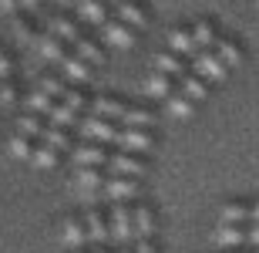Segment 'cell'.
Wrapping results in <instances>:
<instances>
[{
  "label": "cell",
  "instance_id": "1",
  "mask_svg": "<svg viewBox=\"0 0 259 253\" xmlns=\"http://www.w3.org/2000/svg\"><path fill=\"white\" fill-rule=\"evenodd\" d=\"M192 61V71L195 75H202V78L209 81V85H215V81H226L229 78V64L219 58V51L215 48H205V51H199L195 58H189Z\"/></svg>",
  "mask_w": 259,
  "mask_h": 253
},
{
  "label": "cell",
  "instance_id": "3",
  "mask_svg": "<svg viewBox=\"0 0 259 253\" xmlns=\"http://www.w3.org/2000/svg\"><path fill=\"white\" fill-rule=\"evenodd\" d=\"M108 230H111V240L125 246L128 240H135V223H132V209L125 203H115L108 209Z\"/></svg>",
  "mask_w": 259,
  "mask_h": 253
},
{
  "label": "cell",
  "instance_id": "27",
  "mask_svg": "<svg viewBox=\"0 0 259 253\" xmlns=\"http://www.w3.org/2000/svg\"><path fill=\"white\" fill-rule=\"evenodd\" d=\"M10 156H14V159H24V162H30V159H34V149H37V146H34V138H30V135H24V132H17V135H14V138H10Z\"/></svg>",
  "mask_w": 259,
  "mask_h": 253
},
{
  "label": "cell",
  "instance_id": "36",
  "mask_svg": "<svg viewBox=\"0 0 259 253\" xmlns=\"http://www.w3.org/2000/svg\"><path fill=\"white\" fill-rule=\"evenodd\" d=\"M17 101V91H14V81L0 78V105H14Z\"/></svg>",
  "mask_w": 259,
  "mask_h": 253
},
{
  "label": "cell",
  "instance_id": "5",
  "mask_svg": "<svg viewBox=\"0 0 259 253\" xmlns=\"http://www.w3.org/2000/svg\"><path fill=\"white\" fill-rule=\"evenodd\" d=\"M138 189H142V186H138V179H135V175H115V172L108 175L105 186H101V193H105L111 203H125V199H135V196H138Z\"/></svg>",
  "mask_w": 259,
  "mask_h": 253
},
{
  "label": "cell",
  "instance_id": "34",
  "mask_svg": "<svg viewBox=\"0 0 259 253\" xmlns=\"http://www.w3.org/2000/svg\"><path fill=\"white\" fill-rule=\"evenodd\" d=\"M40 88L48 91V95H54V98H64L67 95V78H54V75H48V78H40Z\"/></svg>",
  "mask_w": 259,
  "mask_h": 253
},
{
  "label": "cell",
  "instance_id": "39",
  "mask_svg": "<svg viewBox=\"0 0 259 253\" xmlns=\"http://www.w3.org/2000/svg\"><path fill=\"white\" fill-rule=\"evenodd\" d=\"M135 250H138V253H158L155 236H148V240H135Z\"/></svg>",
  "mask_w": 259,
  "mask_h": 253
},
{
  "label": "cell",
  "instance_id": "30",
  "mask_svg": "<svg viewBox=\"0 0 259 253\" xmlns=\"http://www.w3.org/2000/svg\"><path fill=\"white\" fill-rule=\"evenodd\" d=\"M40 138H44L48 146H54L58 152H64V149H74V146H71V135H67L61 125H44V135H40Z\"/></svg>",
  "mask_w": 259,
  "mask_h": 253
},
{
  "label": "cell",
  "instance_id": "9",
  "mask_svg": "<svg viewBox=\"0 0 259 253\" xmlns=\"http://www.w3.org/2000/svg\"><path fill=\"white\" fill-rule=\"evenodd\" d=\"M115 17H121L125 24H132L135 30L152 24V17H148L145 4H138V0H118V4H115Z\"/></svg>",
  "mask_w": 259,
  "mask_h": 253
},
{
  "label": "cell",
  "instance_id": "2",
  "mask_svg": "<svg viewBox=\"0 0 259 253\" xmlns=\"http://www.w3.org/2000/svg\"><path fill=\"white\" fill-rule=\"evenodd\" d=\"M115 146L125 149V152H135V156H145L155 149V135L152 128H135V125H118V135H115Z\"/></svg>",
  "mask_w": 259,
  "mask_h": 253
},
{
  "label": "cell",
  "instance_id": "14",
  "mask_svg": "<svg viewBox=\"0 0 259 253\" xmlns=\"http://www.w3.org/2000/svg\"><path fill=\"white\" fill-rule=\"evenodd\" d=\"M168 48L179 51V54H185V58H195L199 54V44H195V34H192V24L189 27H172L168 30Z\"/></svg>",
  "mask_w": 259,
  "mask_h": 253
},
{
  "label": "cell",
  "instance_id": "22",
  "mask_svg": "<svg viewBox=\"0 0 259 253\" xmlns=\"http://www.w3.org/2000/svg\"><path fill=\"white\" fill-rule=\"evenodd\" d=\"M212 48L219 51V58L226 61L229 68H236V64H239V61H242V44H239V41H236V38H229V34H219V41H215Z\"/></svg>",
  "mask_w": 259,
  "mask_h": 253
},
{
  "label": "cell",
  "instance_id": "10",
  "mask_svg": "<svg viewBox=\"0 0 259 253\" xmlns=\"http://www.w3.org/2000/svg\"><path fill=\"white\" fill-rule=\"evenodd\" d=\"M132 223H135V240H148L158 230V220H155V209L148 203H138L132 209Z\"/></svg>",
  "mask_w": 259,
  "mask_h": 253
},
{
  "label": "cell",
  "instance_id": "48",
  "mask_svg": "<svg viewBox=\"0 0 259 253\" xmlns=\"http://www.w3.org/2000/svg\"><path fill=\"white\" fill-rule=\"evenodd\" d=\"M256 4H259V0H256Z\"/></svg>",
  "mask_w": 259,
  "mask_h": 253
},
{
  "label": "cell",
  "instance_id": "12",
  "mask_svg": "<svg viewBox=\"0 0 259 253\" xmlns=\"http://www.w3.org/2000/svg\"><path fill=\"white\" fill-rule=\"evenodd\" d=\"M61 240H64L71 250H77V246H88L91 233H88L84 216H71V220H64V226H61Z\"/></svg>",
  "mask_w": 259,
  "mask_h": 253
},
{
  "label": "cell",
  "instance_id": "4",
  "mask_svg": "<svg viewBox=\"0 0 259 253\" xmlns=\"http://www.w3.org/2000/svg\"><path fill=\"white\" fill-rule=\"evenodd\" d=\"M101 186H105V175L98 172V166H77L74 169V189L81 193L84 206L95 203V196L101 193Z\"/></svg>",
  "mask_w": 259,
  "mask_h": 253
},
{
  "label": "cell",
  "instance_id": "20",
  "mask_svg": "<svg viewBox=\"0 0 259 253\" xmlns=\"http://www.w3.org/2000/svg\"><path fill=\"white\" fill-rule=\"evenodd\" d=\"M165 108H168V115H175V118H189L195 112V98H189L182 88H175L172 95L165 98Z\"/></svg>",
  "mask_w": 259,
  "mask_h": 253
},
{
  "label": "cell",
  "instance_id": "42",
  "mask_svg": "<svg viewBox=\"0 0 259 253\" xmlns=\"http://www.w3.org/2000/svg\"><path fill=\"white\" fill-rule=\"evenodd\" d=\"M252 223H259V199H252Z\"/></svg>",
  "mask_w": 259,
  "mask_h": 253
},
{
  "label": "cell",
  "instance_id": "7",
  "mask_svg": "<svg viewBox=\"0 0 259 253\" xmlns=\"http://www.w3.org/2000/svg\"><path fill=\"white\" fill-rule=\"evenodd\" d=\"M108 169L115 175H135V179L145 175V162L135 156V152H125V149H118V152L108 156Z\"/></svg>",
  "mask_w": 259,
  "mask_h": 253
},
{
  "label": "cell",
  "instance_id": "44",
  "mask_svg": "<svg viewBox=\"0 0 259 253\" xmlns=\"http://www.w3.org/2000/svg\"><path fill=\"white\" fill-rule=\"evenodd\" d=\"M58 7H74V0H54Z\"/></svg>",
  "mask_w": 259,
  "mask_h": 253
},
{
  "label": "cell",
  "instance_id": "45",
  "mask_svg": "<svg viewBox=\"0 0 259 253\" xmlns=\"http://www.w3.org/2000/svg\"><path fill=\"white\" fill-rule=\"evenodd\" d=\"M118 253H138V250H135V246H125V250H118Z\"/></svg>",
  "mask_w": 259,
  "mask_h": 253
},
{
  "label": "cell",
  "instance_id": "25",
  "mask_svg": "<svg viewBox=\"0 0 259 253\" xmlns=\"http://www.w3.org/2000/svg\"><path fill=\"white\" fill-rule=\"evenodd\" d=\"M192 34H195V44H199L202 51L212 48V44L219 41V30H215V24H212V20H205V17L192 24Z\"/></svg>",
  "mask_w": 259,
  "mask_h": 253
},
{
  "label": "cell",
  "instance_id": "40",
  "mask_svg": "<svg viewBox=\"0 0 259 253\" xmlns=\"http://www.w3.org/2000/svg\"><path fill=\"white\" fill-rule=\"evenodd\" d=\"M20 7H24L20 0H0V10H7V14H17Z\"/></svg>",
  "mask_w": 259,
  "mask_h": 253
},
{
  "label": "cell",
  "instance_id": "8",
  "mask_svg": "<svg viewBox=\"0 0 259 253\" xmlns=\"http://www.w3.org/2000/svg\"><path fill=\"white\" fill-rule=\"evenodd\" d=\"M158 71H165V75H172L175 81H182L189 71H192V64H185V54H179V51H162V54H155V61H152Z\"/></svg>",
  "mask_w": 259,
  "mask_h": 253
},
{
  "label": "cell",
  "instance_id": "6",
  "mask_svg": "<svg viewBox=\"0 0 259 253\" xmlns=\"http://www.w3.org/2000/svg\"><path fill=\"white\" fill-rule=\"evenodd\" d=\"M101 41L105 44H111V48H132L135 44V27L132 24H125L121 17H108L105 24H101Z\"/></svg>",
  "mask_w": 259,
  "mask_h": 253
},
{
  "label": "cell",
  "instance_id": "17",
  "mask_svg": "<svg viewBox=\"0 0 259 253\" xmlns=\"http://www.w3.org/2000/svg\"><path fill=\"white\" fill-rule=\"evenodd\" d=\"M77 166H108V152L98 142H88V146H74L71 149Z\"/></svg>",
  "mask_w": 259,
  "mask_h": 253
},
{
  "label": "cell",
  "instance_id": "31",
  "mask_svg": "<svg viewBox=\"0 0 259 253\" xmlns=\"http://www.w3.org/2000/svg\"><path fill=\"white\" fill-rule=\"evenodd\" d=\"M125 125H135V128H152L155 125V115L148 112V108H135V105H128V112H125V118H121Z\"/></svg>",
  "mask_w": 259,
  "mask_h": 253
},
{
  "label": "cell",
  "instance_id": "19",
  "mask_svg": "<svg viewBox=\"0 0 259 253\" xmlns=\"http://www.w3.org/2000/svg\"><path fill=\"white\" fill-rule=\"evenodd\" d=\"M222 223H252V203L249 199H232L222 206Z\"/></svg>",
  "mask_w": 259,
  "mask_h": 253
},
{
  "label": "cell",
  "instance_id": "24",
  "mask_svg": "<svg viewBox=\"0 0 259 253\" xmlns=\"http://www.w3.org/2000/svg\"><path fill=\"white\" fill-rule=\"evenodd\" d=\"M179 88H182L189 98H195V101H202V98L209 95V81L202 78V75H195V71H189V75L179 81Z\"/></svg>",
  "mask_w": 259,
  "mask_h": 253
},
{
  "label": "cell",
  "instance_id": "47",
  "mask_svg": "<svg viewBox=\"0 0 259 253\" xmlns=\"http://www.w3.org/2000/svg\"><path fill=\"white\" fill-rule=\"evenodd\" d=\"M105 4H108V7H115V4H118V0H105Z\"/></svg>",
  "mask_w": 259,
  "mask_h": 253
},
{
  "label": "cell",
  "instance_id": "35",
  "mask_svg": "<svg viewBox=\"0 0 259 253\" xmlns=\"http://www.w3.org/2000/svg\"><path fill=\"white\" fill-rule=\"evenodd\" d=\"M242 246H249V250L259 246V223H246L242 226Z\"/></svg>",
  "mask_w": 259,
  "mask_h": 253
},
{
  "label": "cell",
  "instance_id": "26",
  "mask_svg": "<svg viewBox=\"0 0 259 253\" xmlns=\"http://www.w3.org/2000/svg\"><path fill=\"white\" fill-rule=\"evenodd\" d=\"M51 125H61V128H67V125H77L81 118H77V112L67 101H54V108H51Z\"/></svg>",
  "mask_w": 259,
  "mask_h": 253
},
{
  "label": "cell",
  "instance_id": "46",
  "mask_svg": "<svg viewBox=\"0 0 259 253\" xmlns=\"http://www.w3.org/2000/svg\"><path fill=\"white\" fill-rule=\"evenodd\" d=\"M71 253H91V250H84V246H77V250H71Z\"/></svg>",
  "mask_w": 259,
  "mask_h": 253
},
{
  "label": "cell",
  "instance_id": "32",
  "mask_svg": "<svg viewBox=\"0 0 259 253\" xmlns=\"http://www.w3.org/2000/svg\"><path fill=\"white\" fill-rule=\"evenodd\" d=\"M74 54H81L88 64H101V61H105V51L98 48L95 41H88V38H81V41L74 44Z\"/></svg>",
  "mask_w": 259,
  "mask_h": 253
},
{
  "label": "cell",
  "instance_id": "13",
  "mask_svg": "<svg viewBox=\"0 0 259 253\" xmlns=\"http://www.w3.org/2000/svg\"><path fill=\"white\" fill-rule=\"evenodd\" d=\"M84 223H88V233H91V243H108V240H111L108 216L101 213V209H95V203L84 206Z\"/></svg>",
  "mask_w": 259,
  "mask_h": 253
},
{
  "label": "cell",
  "instance_id": "11",
  "mask_svg": "<svg viewBox=\"0 0 259 253\" xmlns=\"http://www.w3.org/2000/svg\"><path fill=\"white\" fill-rule=\"evenodd\" d=\"M142 88H145V95H148V98H158V101H165V98H168L175 88H179V81H175L172 75H165V71L155 68L152 75L145 78V85H142Z\"/></svg>",
  "mask_w": 259,
  "mask_h": 253
},
{
  "label": "cell",
  "instance_id": "15",
  "mask_svg": "<svg viewBox=\"0 0 259 253\" xmlns=\"http://www.w3.org/2000/svg\"><path fill=\"white\" fill-rule=\"evenodd\" d=\"M61 71H64V78L71 81V85H84V81H91V64H88L81 54H67V58L61 61Z\"/></svg>",
  "mask_w": 259,
  "mask_h": 253
},
{
  "label": "cell",
  "instance_id": "37",
  "mask_svg": "<svg viewBox=\"0 0 259 253\" xmlns=\"http://www.w3.org/2000/svg\"><path fill=\"white\" fill-rule=\"evenodd\" d=\"M61 101H67V105L74 108V112H81V108L88 105V95H81V91H77V88H67V95L61 98Z\"/></svg>",
  "mask_w": 259,
  "mask_h": 253
},
{
  "label": "cell",
  "instance_id": "38",
  "mask_svg": "<svg viewBox=\"0 0 259 253\" xmlns=\"http://www.w3.org/2000/svg\"><path fill=\"white\" fill-rule=\"evenodd\" d=\"M10 71H14V61L4 48H0V78H10Z\"/></svg>",
  "mask_w": 259,
  "mask_h": 253
},
{
  "label": "cell",
  "instance_id": "33",
  "mask_svg": "<svg viewBox=\"0 0 259 253\" xmlns=\"http://www.w3.org/2000/svg\"><path fill=\"white\" fill-rule=\"evenodd\" d=\"M17 128L24 132V135H30V138H40V135H44V122H40L37 112H30V115H20V118H17Z\"/></svg>",
  "mask_w": 259,
  "mask_h": 253
},
{
  "label": "cell",
  "instance_id": "23",
  "mask_svg": "<svg viewBox=\"0 0 259 253\" xmlns=\"http://www.w3.org/2000/svg\"><path fill=\"white\" fill-rule=\"evenodd\" d=\"M48 30H51V34H58L64 44H77V41H81L77 24H74V20H67L64 14H54V17H51V24H48Z\"/></svg>",
  "mask_w": 259,
  "mask_h": 253
},
{
  "label": "cell",
  "instance_id": "29",
  "mask_svg": "<svg viewBox=\"0 0 259 253\" xmlns=\"http://www.w3.org/2000/svg\"><path fill=\"white\" fill-rule=\"evenodd\" d=\"M34 166H40V169H54L61 162V152L54 146H48V142H40L37 149H34V159H30Z\"/></svg>",
  "mask_w": 259,
  "mask_h": 253
},
{
  "label": "cell",
  "instance_id": "41",
  "mask_svg": "<svg viewBox=\"0 0 259 253\" xmlns=\"http://www.w3.org/2000/svg\"><path fill=\"white\" fill-rule=\"evenodd\" d=\"M20 4H24V10H30V14H34V10H37V4H40V0H20Z\"/></svg>",
  "mask_w": 259,
  "mask_h": 253
},
{
  "label": "cell",
  "instance_id": "16",
  "mask_svg": "<svg viewBox=\"0 0 259 253\" xmlns=\"http://www.w3.org/2000/svg\"><path fill=\"white\" fill-rule=\"evenodd\" d=\"M74 10H77L81 20L95 24V27H101V24L108 20V4L105 0H74Z\"/></svg>",
  "mask_w": 259,
  "mask_h": 253
},
{
  "label": "cell",
  "instance_id": "28",
  "mask_svg": "<svg viewBox=\"0 0 259 253\" xmlns=\"http://www.w3.org/2000/svg\"><path fill=\"white\" fill-rule=\"evenodd\" d=\"M27 108H30V112H37V115H51V108H54V95H48V91L37 85L27 95Z\"/></svg>",
  "mask_w": 259,
  "mask_h": 253
},
{
  "label": "cell",
  "instance_id": "43",
  "mask_svg": "<svg viewBox=\"0 0 259 253\" xmlns=\"http://www.w3.org/2000/svg\"><path fill=\"white\" fill-rule=\"evenodd\" d=\"M91 253H111V250H108L105 243H95V246H91Z\"/></svg>",
  "mask_w": 259,
  "mask_h": 253
},
{
  "label": "cell",
  "instance_id": "21",
  "mask_svg": "<svg viewBox=\"0 0 259 253\" xmlns=\"http://www.w3.org/2000/svg\"><path fill=\"white\" fill-rule=\"evenodd\" d=\"M91 108H95V115H101V118H111V122H121L125 118V112H128V105L125 101H118V98H95L91 101Z\"/></svg>",
  "mask_w": 259,
  "mask_h": 253
},
{
  "label": "cell",
  "instance_id": "18",
  "mask_svg": "<svg viewBox=\"0 0 259 253\" xmlns=\"http://www.w3.org/2000/svg\"><path fill=\"white\" fill-rule=\"evenodd\" d=\"M37 51H40V54H44L48 61H58V64L67 58V54H71V51H67V44L58 38V34H51V30L37 38Z\"/></svg>",
  "mask_w": 259,
  "mask_h": 253
}]
</instances>
